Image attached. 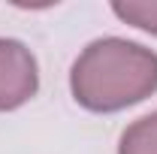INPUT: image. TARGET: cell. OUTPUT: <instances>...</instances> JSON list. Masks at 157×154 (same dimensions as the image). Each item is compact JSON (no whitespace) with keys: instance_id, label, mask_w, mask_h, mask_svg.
<instances>
[{"instance_id":"1","label":"cell","mask_w":157,"mask_h":154,"mask_svg":"<svg viewBox=\"0 0 157 154\" xmlns=\"http://www.w3.org/2000/svg\"><path fill=\"white\" fill-rule=\"evenodd\" d=\"M157 91V52L124 37L88 42L70 70V94L88 112H121Z\"/></svg>"},{"instance_id":"2","label":"cell","mask_w":157,"mask_h":154,"mask_svg":"<svg viewBox=\"0 0 157 154\" xmlns=\"http://www.w3.org/2000/svg\"><path fill=\"white\" fill-rule=\"evenodd\" d=\"M39 91V67L21 39L0 37V112L21 109Z\"/></svg>"},{"instance_id":"3","label":"cell","mask_w":157,"mask_h":154,"mask_svg":"<svg viewBox=\"0 0 157 154\" xmlns=\"http://www.w3.org/2000/svg\"><path fill=\"white\" fill-rule=\"evenodd\" d=\"M118 154H157V109L124 127Z\"/></svg>"},{"instance_id":"4","label":"cell","mask_w":157,"mask_h":154,"mask_svg":"<svg viewBox=\"0 0 157 154\" xmlns=\"http://www.w3.org/2000/svg\"><path fill=\"white\" fill-rule=\"evenodd\" d=\"M112 12L124 24H133L139 30L157 37V0H115Z\"/></svg>"}]
</instances>
